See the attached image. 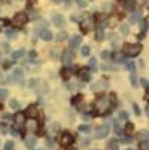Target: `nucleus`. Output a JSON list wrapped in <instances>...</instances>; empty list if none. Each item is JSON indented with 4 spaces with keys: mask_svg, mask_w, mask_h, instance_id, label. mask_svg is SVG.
Instances as JSON below:
<instances>
[{
    "mask_svg": "<svg viewBox=\"0 0 149 150\" xmlns=\"http://www.w3.org/2000/svg\"><path fill=\"white\" fill-rule=\"evenodd\" d=\"M96 109L98 113H106V112H109L111 109V100L108 97H100L97 98L96 101Z\"/></svg>",
    "mask_w": 149,
    "mask_h": 150,
    "instance_id": "nucleus-1",
    "label": "nucleus"
},
{
    "mask_svg": "<svg viewBox=\"0 0 149 150\" xmlns=\"http://www.w3.org/2000/svg\"><path fill=\"white\" fill-rule=\"evenodd\" d=\"M140 51H142V46L137 45V43H134V45H125V48H124V54L127 57H136V55L140 54Z\"/></svg>",
    "mask_w": 149,
    "mask_h": 150,
    "instance_id": "nucleus-2",
    "label": "nucleus"
},
{
    "mask_svg": "<svg viewBox=\"0 0 149 150\" xmlns=\"http://www.w3.org/2000/svg\"><path fill=\"white\" fill-rule=\"evenodd\" d=\"M29 21V16H27V13H24V12H19V13H16L15 16H14V19H12V23H14V25H16V27H21V25H24L26 23Z\"/></svg>",
    "mask_w": 149,
    "mask_h": 150,
    "instance_id": "nucleus-3",
    "label": "nucleus"
},
{
    "mask_svg": "<svg viewBox=\"0 0 149 150\" xmlns=\"http://www.w3.org/2000/svg\"><path fill=\"white\" fill-rule=\"evenodd\" d=\"M109 135V128L108 125H101L96 129V138H106Z\"/></svg>",
    "mask_w": 149,
    "mask_h": 150,
    "instance_id": "nucleus-4",
    "label": "nucleus"
},
{
    "mask_svg": "<svg viewBox=\"0 0 149 150\" xmlns=\"http://www.w3.org/2000/svg\"><path fill=\"white\" fill-rule=\"evenodd\" d=\"M52 23H54L55 27L61 28V27H64L66 21H64V16H63L61 13H54V16H52Z\"/></svg>",
    "mask_w": 149,
    "mask_h": 150,
    "instance_id": "nucleus-5",
    "label": "nucleus"
},
{
    "mask_svg": "<svg viewBox=\"0 0 149 150\" xmlns=\"http://www.w3.org/2000/svg\"><path fill=\"white\" fill-rule=\"evenodd\" d=\"M14 120H15V125L19 128V126H23L24 123H26V115L24 113H21V112H18L15 116H14Z\"/></svg>",
    "mask_w": 149,
    "mask_h": 150,
    "instance_id": "nucleus-6",
    "label": "nucleus"
},
{
    "mask_svg": "<svg viewBox=\"0 0 149 150\" xmlns=\"http://www.w3.org/2000/svg\"><path fill=\"white\" fill-rule=\"evenodd\" d=\"M26 115L30 117V119H36L37 116H39V109L36 105H30L29 109H27V112H26Z\"/></svg>",
    "mask_w": 149,
    "mask_h": 150,
    "instance_id": "nucleus-7",
    "label": "nucleus"
},
{
    "mask_svg": "<svg viewBox=\"0 0 149 150\" xmlns=\"http://www.w3.org/2000/svg\"><path fill=\"white\" fill-rule=\"evenodd\" d=\"M63 62H64L66 67H69L70 64L73 62V54L70 51H66L64 54H63Z\"/></svg>",
    "mask_w": 149,
    "mask_h": 150,
    "instance_id": "nucleus-8",
    "label": "nucleus"
},
{
    "mask_svg": "<svg viewBox=\"0 0 149 150\" xmlns=\"http://www.w3.org/2000/svg\"><path fill=\"white\" fill-rule=\"evenodd\" d=\"M81 42H82V37H79V36H73V37H70V40H69V46H70V49H76V48L81 45Z\"/></svg>",
    "mask_w": 149,
    "mask_h": 150,
    "instance_id": "nucleus-9",
    "label": "nucleus"
},
{
    "mask_svg": "<svg viewBox=\"0 0 149 150\" xmlns=\"http://www.w3.org/2000/svg\"><path fill=\"white\" fill-rule=\"evenodd\" d=\"M81 27H82V31H83V33H87V31H90V30L93 28V21H91L90 18H87V19H83L82 23H81Z\"/></svg>",
    "mask_w": 149,
    "mask_h": 150,
    "instance_id": "nucleus-10",
    "label": "nucleus"
},
{
    "mask_svg": "<svg viewBox=\"0 0 149 150\" xmlns=\"http://www.w3.org/2000/svg\"><path fill=\"white\" fill-rule=\"evenodd\" d=\"M73 143V137L69 134V132H66V134H63V137H61V144L63 146H66V147H69L70 144Z\"/></svg>",
    "mask_w": 149,
    "mask_h": 150,
    "instance_id": "nucleus-11",
    "label": "nucleus"
},
{
    "mask_svg": "<svg viewBox=\"0 0 149 150\" xmlns=\"http://www.w3.org/2000/svg\"><path fill=\"white\" fill-rule=\"evenodd\" d=\"M24 79V71L21 70V69H16L14 73H12V80L14 82H21Z\"/></svg>",
    "mask_w": 149,
    "mask_h": 150,
    "instance_id": "nucleus-12",
    "label": "nucleus"
},
{
    "mask_svg": "<svg viewBox=\"0 0 149 150\" xmlns=\"http://www.w3.org/2000/svg\"><path fill=\"white\" fill-rule=\"evenodd\" d=\"M39 36L42 37V40H45V42H49V40H52V37H54L49 30H40V31H39Z\"/></svg>",
    "mask_w": 149,
    "mask_h": 150,
    "instance_id": "nucleus-13",
    "label": "nucleus"
},
{
    "mask_svg": "<svg viewBox=\"0 0 149 150\" xmlns=\"http://www.w3.org/2000/svg\"><path fill=\"white\" fill-rule=\"evenodd\" d=\"M37 128H39V125H37V120H36V119L27 120V129H29L30 132H36Z\"/></svg>",
    "mask_w": 149,
    "mask_h": 150,
    "instance_id": "nucleus-14",
    "label": "nucleus"
},
{
    "mask_svg": "<svg viewBox=\"0 0 149 150\" xmlns=\"http://www.w3.org/2000/svg\"><path fill=\"white\" fill-rule=\"evenodd\" d=\"M26 146L29 149H34V146H36V137L34 135H27L26 137Z\"/></svg>",
    "mask_w": 149,
    "mask_h": 150,
    "instance_id": "nucleus-15",
    "label": "nucleus"
},
{
    "mask_svg": "<svg viewBox=\"0 0 149 150\" xmlns=\"http://www.w3.org/2000/svg\"><path fill=\"white\" fill-rule=\"evenodd\" d=\"M137 140L142 141V143L148 141V140H149V132H148V131H140V132L137 134Z\"/></svg>",
    "mask_w": 149,
    "mask_h": 150,
    "instance_id": "nucleus-16",
    "label": "nucleus"
},
{
    "mask_svg": "<svg viewBox=\"0 0 149 150\" xmlns=\"http://www.w3.org/2000/svg\"><path fill=\"white\" fill-rule=\"evenodd\" d=\"M81 77L85 80V82H88V80H91V73H90V70H87V69H83L82 71H81Z\"/></svg>",
    "mask_w": 149,
    "mask_h": 150,
    "instance_id": "nucleus-17",
    "label": "nucleus"
},
{
    "mask_svg": "<svg viewBox=\"0 0 149 150\" xmlns=\"http://www.w3.org/2000/svg\"><path fill=\"white\" fill-rule=\"evenodd\" d=\"M140 18H142V12L137 11V12H133V15L130 16V21L131 23H137V21H140Z\"/></svg>",
    "mask_w": 149,
    "mask_h": 150,
    "instance_id": "nucleus-18",
    "label": "nucleus"
},
{
    "mask_svg": "<svg viewBox=\"0 0 149 150\" xmlns=\"http://www.w3.org/2000/svg\"><path fill=\"white\" fill-rule=\"evenodd\" d=\"M108 85H106V82H97L96 85H93V89L94 91H98V89H104Z\"/></svg>",
    "mask_w": 149,
    "mask_h": 150,
    "instance_id": "nucleus-19",
    "label": "nucleus"
},
{
    "mask_svg": "<svg viewBox=\"0 0 149 150\" xmlns=\"http://www.w3.org/2000/svg\"><path fill=\"white\" fill-rule=\"evenodd\" d=\"M24 55V49H19V51H15L14 54H12V59L14 61H16L18 58H21V57H23Z\"/></svg>",
    "mask_w": 149,
    "mask_h": 150,
    "instance_id": "nucleus-20",
    "label": "nucleus"
},
{
    "mask_svg": "<svg viewBox=\"0 0 149 150\" xmlns=\"http://www.w3.org/2000/svg\"><path fill=\"white\" fill-rule=\"evenodd\" d=\"M90 67H91V71H97V59L94 57L90 58Z\"/></svg>",
    "mask_w": 149,
    "mask_h": 150,
    "instance_id": "nucleus-21",
    "label": "nucleus"
},
{
    "mask_svg": "<svg viewBox=\"0 0 149 150\" xmlns=\"http://www.w3.org/2000/svg\"><path fill=\"white\" fill-rule=\"evenodd\" d=\"M90 52H91L90 46H82V48H81V54H82L83 57H88V55H90Z\"/></svg>",
    "mask_w": 149,
    "mask_h": 150,
    "instance_id": "nucleus-22",
    "label": "nucleus"
},
{
    "mask_svg": "<svg viewBox=\"0 0 149 150\" xmlns=\"http://www.w3.org/2000/svg\"><path fill=\"white\" fill-rule=\"evenodd\" d=\"M108 149H109V150H115V149H118V143H116L115 140H111V141L108 143Z\"/></svg>",
    "mask_w": 149,
    "mask_h": 150,
    "instance_id": "nucleus-23",
    "label": "nucleus"
},
{
    "mask_svg": "<svg viewBox=\"0 0 149 150\" xmlns=\"http://www.w3.org/2000/svg\"><path fill=\"white\" fill-rule=\"evenodd\" d=\"M78 129L81 132H90L91 128H90V125H81V126H78Z\"/></svg>",
    "mask_w": 149,
    "mask_h": 150,
    "instance_id": "nucleus-24",
    "label": "nucleus"
},
{
    "mask_svg": "<svg viewBox=\"0 0 149 150\" xmlns=\"http://www.w3.org/2000/svg\"><path fill=\"white\" fill-rule=\"evenodd\" d=\"M130 82H131V86H133V88H137V77H136L134 73L130 76Z\"/></svg>",
    "mask_w": 149,
    "mask_h": 150,
    "instance_id": "nucleus-25",
    "label": "nucleus"
},
{
    "mask_svg": "<svg viewBox=\"0 0 149 150\" xmlns=\"http://www.w3.org/2000/svg\"><path fill=\"white\" fill-rule=\"evenodd\" d=\"M9 105L12 107V109H15V110L19 109V103H18L16 100H11V101H9Z\"/></svg>",
    "mask_w": 149,
    "mask_h": 150,
    "instance_id": "nucleus-26",
    "label": "nucleus"
},
{
    "mask_svg": "<svg viewBox=\"0 0 149 150\" xmlns=\"http://www.w3.org/2000/svg\"><path fill=\"white\" fill-rule=\"evenodd\" d=\"M67 37V33L66 31H61V33H58V36H57V40L58 42H63V40H64Z\"/></svg>",
    "mask_w": 149,
    "mask_h": 150,
    "instance_id": "nucleus-27",
    "label": "nucleus"
},
{
    "mask_svg": "<svg viewBox=\"0 0 149 150\" xmlns=\"http://www.w3.org/2000/svg\"><path fill=\"white\" fill-rule=\"evenodd\" d=\"M97 40H103V28L100 25L97 27Z\"/></svg>",
    "mask_w": 149,
    "mask_h": 150,
    "instance_id": "nucleus-28",
    "label": "nucleus"
},
{
    "mask_svg": "<svg viewBox=\"0 0 149 150\" xmlns=\"http://www.w3.org/2000/svg\"><path fill=\"white\" fill-rule=\"evenodd\" d=\"M121 33H122V34H128V33H130V27L125 25V24L121 25Z\"/></svg>",
    "mask_w": 149,
    "mask_h": 150,
    "instance_id": "nucleus-29",
    "label": "nucleus"
},
{
    "mask_svg": "<svg viewBox=\"0 0 149 150\" xmlns=\"http://www.w3.org/2000/svg\"><path fill=\"white\" fill-rule=\"evenodd\" d=\"M5 150H14V141H6Z\"/></svg>",
    "mask_w": 149,
    "mask_h": 150,
    "instance_id": "nucleus-30",
    "label": "nucleus"
},
{
    "mask_svg": "<svg viewBox=\"0 0 149 150\" xmlns=\"http://www.w3.org/2000/svg\"><path fill=\"white\" fill-rule=\"evenodd\" d=\"M133 129H134V126H133L131 123H128V125L125 126V132H127V134H131V132H133Z\"/></svg>",
    "mask_w": 149,
    "mask_h": 150,
    "instance_id": "nucleus-31",
    "label": "nucleus"
},
{
    "mask_svg": "<svg viewBox=\"0 0 149 150\" xmlns=\"http://www.w3.org/2000/svg\"><path fill=\"white\" fill-rule=\"evenodd\" d=\"M140 85H142V86H143L145 89H148V88H149V82H148L146 79H140Z\"/></svg>",
    "mask_w": 149,
    "mask_h": 150,
    "instance_id": "nucleus-32",
    "label": "nucleus"
},
{
    "mask_svg": "<svg viewBox=\"0 0 149 150\" xmlns=\"http://www.w3.org/2000/svg\"><path fill=\"white\" fill-rule=\"evenodd\" d=\"M125 67H127V69H128L130 71H134V69H136V66H134V62H133V61H130V62H128V64H127V66H125Z\"/></svg>",
    "mask_w": 149,
    "mask_h": 150,
    "instance_id": "nucleus-33",
    "label": "nucleus"
},
{
    "mask_svg": "<svg viewBox=\"0 0 149 150\" xmlns=\"http://www.w3.org/2000/svg\"><path fill=\"white\" fill-rule=\"evenodd\" d=\"M8 97V89H0V100H3Z\"/></svg>",
    "mask_w": 149,
    "mask_h": 150,
    "instance_id": "nucleus-34",
    "label": "nucleus"
},
{
    "mask_svg": "<svg viewBox=\"0 0 149 150\" xmlns=\"http://www.w3.org/2000/svg\"><path fill=\"white\" fill-rule=\"evenodd\" d=\"M115 59H116V62H125V57H122V55H115Z\"/></svg>",
    "mask_w": 149,
    "mask_h": 150,
    "instance_id": "nucleus-35",
    "label": "nucleus"
},
{
    "mask_svg": "<svg viewBox=\"0 0 149 150\" xmlns=\"http://www.w3.org/2000/svg\"><path fill=\"white\" fill-rule=\"evenodd\" d=\"M119 119L127 120V119H128V113H127V112H121V113H119Z\"/></svg>",
    "mask_w": 149,
    "mask_h": 150,
    "instance_id": "nucleus-36",
    "label": "nucleus"
},
{
    "mask_svg": "<svg viewBox=\"0 0 149 150\" xmlns=\"http://www.w3.org/2000/svg\"><path fill=\"white\" fill-rule=\"evenodd\" d=\"M115 134H116V135H122V134H124V132H122V129H121V128H119L118 125H115Z\"/></svg>",
    "mask_w": 149,
    "mask_h": 150,
    "instance_id": "nucleus-37",
    "label": "nucleus"
},
{
    "mask_svg": "<svg viewBox=\"0 0 149 150\" xmlns=\"http://www.w3.org/2000/svg\"><path fill=\"white\" fill-rule=\"evenodd\" d=\"M58 128H60V125H58V123H54V125L51 126V129H49V131H51V132L54 134V131H57V129H58Z\"/></svg>",
    "mask_w": 149,
    "mask_h": 150,
    "instance_id": "nucleus-38",
    "label": "nucleus"
},
{
    "mask_svg": "<svg viewBox=\"0 0 149 150\" xmlns=\"http://www.w3.org/2000/svg\"><path fill=\"white\" fill-rule=\"evenodd\" d=\"M76 3H78L81 8H85V6H87V2H83V0H76Z\"/></svg>",
    "mask_w": 149,
    "mask_h": 150,
    "instance_id": "nucleus-39",
    "label": "nucleus"
},
{
    "mask_svg": "<svg viewBox=\"0 0 149 150\" xmlns=\"http://www.w3.org/2000/svg\"><path fill=\"white\" fill-rule=\"evenodd\" d=\"M109 40H111V42H116V34H115V33H111V34H109Z\"/></svg>",
    "mask_w": 149,
    "mask_h": 150,
    "instance_id": "nucleus-40",
    "label": "nucleus"
},
{
    "mask_svg": "<svg viewBox=\"0 0 149 150\" xmlns=\"http://www.w3.org/2000/svg\"><path fill=\"white\" fill-rule=\"evenodd\" d=\"M6 25V19H3V18H0V30H2L3 27Z\"/></svg>",
    "mask_w": 149,
    "mask_h": 150,
    "instance_id": "nucleus-41",
    "label": "nucleus"
},
{
    "mask_svg": "<svg viewBox=\"0 0 149 150\" xmlns=\"http://www.w3.org/2000/svg\"><path fill=\"white\" fill-rule=\"evenodd\" d=\"M146 24H148V21H146V19H143V21H142V30H143V33L146 31Z\"/></svg>",
    "mask_w": 149,
    "mask_h": 150,
    "instance_id": "nucleus-42",
    "label": "nucleus"
},
{
    "mask_svg": "<svg viewBox=\"0 0 149 150\" xmlns=\"http://www.w3.org/2000/svg\"><path fill=\"white\" fill-rule=\"evenodd\" d=\"M134 6V2H133V0H128V3H127V9H131Z\"/></svg>",
    "mask_w": 149,
    "mask_h": 150,
    "instance_id": "nucleus-43",
    "label": "nucleus"
},
{
    "mask_svg": "<svg viewBox=\"0 0 149 150\" xmlns=\"http://www.w3.org/2000/svg\"><path fill=\"white\" fill-rule=\"evenodd\" d=\"M111 57V54L109 52H101V58H104V59H108Z\"/></svg>",
    "mask_w": 149,
    "mask_h": 150,
    "instance_id": "nucleus-44",
    "label": "nucleus"
},
{
    "mask_svg": "<svg viewBox=\"0 0 149 150\" xmlns=\"http://www.w3.org/2000/svg\"><path fill=\"white\" fill-rule=\"evenodd\" d=\"M70 76V71L69 70H63V77H69Z\"/></svg>",
    "mask_w": 149,
    "mask_h": 150,
    "instance_id": "nucleus-45",
    "label": "nucleus"
},
{
    "mask_svg": "<svg viewBox=\"0 0 149 150\" xmlns=\"http://www.w3.org/2000/svg\"><path fill=\"white\" fill-rule=\"evenodd\" d=\"M142 150H149V147H148V141L142 143Z\"/></svg>",
    "mask_w": 149,
    "mask_h": 150,
    "instance_id": "nucleus-46",
    "label": "nucleus"
},
{
    "mask_svg": "<svg viewBox=\"0 0 149 150\" xmlns=\"http://www.w3.org/2000/svg\"><path fill=\"white\" fill-rule=\"evenodd\" d=\"M122 143H131V138L130 137H124L122 138Z\"/></svg>",
    "mask_w": 149,
    "mask_h": 150,
    "instance_id": "nucleus-47",
    "label": "nucleus"
},
{
    "mask_svg": "<svg viewBox=\"0 0 149 150\" xmlns=\"http://www.w3.org/2000/svg\"><path fill=\"white\" fill-rule=\"evenodd\" d=\"M11 134H12L14 137H18V135H19V132H18L16 129H12V131H11Z\"/></svg>",
    "mask_w": 149,
    "mask_h": 150,
    "instance_id": "nucleus-48",
    "label": "nucleus"
},
{
    "mask_svg": "<svg viewBox=\"0 0 149 150\" xmlns=\"http://www.w3.org/2000/svg\"><path fill=\"white\" fill-rule=\"evenodd\" d=\"M134 113H136V115H137V116H139V115H140V110H139V107H137V105H136V104H134Z\"/></svg>",
    "mask_w": 149,
    "mask_h": 150,
    "instance_id": "nucleus-49",
    "label": "nucleus"
},
{
    "mask_svg": "<svg viewBox=\"0 0 149 150\" xmlns=\"http://www.w3.org/2000/svg\"><path fill=\"white\" fill-rule=\"evenodd\" d=\"M0 62H2V54H0Z\"/></svg>",
    "mask_w": 149,
    "mask_h": 150,
    "instance_id": "nucleus-50",
    "label": "nucleus"
},
{
    "mask_svg": "<svg viewBox=\"0 0 149 150\" xmlns=\"http://www.w3.org/2000/svg\"><path fill=\"white\" fill-rule=\"evenodd\" d=\"M67 150H75V149H67Z\"/></svg>",
    "mask_w": 149,
    "mask_h": 150,
    "instance_id": "nucleus-51",
    "label": "nucleus"
},
{
    "mask_svg": "<svg viewBox=\"0 0 149 150\" xmlns=\"http://www.w3.org/2000/svg\"><path fill=\"white\" fill-rule=\"evenodd\" d=\"M0 109H2V104H0Z\"/></svg>",
    "mask_w": 149,
    "mask_h": 150,
    "instance_id": "nucleus-52",
    "label": "nucleus"
},
{
    "mask_svg": "<svg viewBox=\"0 0 149 150\" xmlns=\"http://www.w3.org/2000/svg\"><path fill=\"white\" fill-rule=\"evenodd\" d=\"M127 150H131V149H127Z\"/></svg>",
    "mask_w": 149,
    "mask_h": 150,
    "instance_id": "nucleus-53",
    "label": "nucleus"
},
{
    "mask_svg": "<svg viewBox=\"0 0 149 150\" xmlns=\"http://www.w3.org/2000/svg\"><path fill=\"white\" fill-rule=\"evenodd\" d=\"M115 150H118V149H115Z\"/></svg>",
    "mask_w": 149,
    "mask_h": 150,
    "instance_id": "nucleus-54",
    "label": "nucleus"
}]
</instances>
